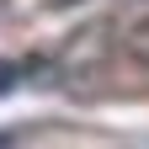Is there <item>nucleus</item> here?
<instances>
[{
  "label": "nucleus",
  "instance_id": "f257e3e1",
  "mask_svg": "<svg viewBox=\"0 0 149 149\" xmlns=\"http://www.w3.org/2000/svg\"><path fill=\"white\" fill-rule=\"evenodd\" d=\"M107 27H85V32H74L69 43H64V53L53 59V69L64 74V80H80V74H96L101 64H107Z\"/></svg>",
  "mask_w": 149,
  "mask_h": 149
},
{
  "label": "nucleus",
  "instance_id": "20e7f679",
  "mask_svg": "<svg viewBox=\"0 0 149 149\" xmlns=\"http://www.w3.org/2000/svg\"><path fill=\"white\" fill-rule=\"evenodd\" d=\"M48 6H53V11H64V6H74V0H48Z\"/></svg>",
  "mask_w": 149,
  "mask_h": 149
},
{
  "label": "nucleus",
  "instance_id": "f03ea898",
  "mask_svg": "<svg viewBox=\"0 0 149 149\" xmlns=\"http://www.w3.org/2000/svg\"><path fill=\"white\" fill-rule=\"evenodd\" d=\"M123 53H128L133 64H144V69H149V22H133V27H128V37H123Z\"/></svg>",
  "mask_w": 149,
  "mask_h": 149
},
{
  "label": "nucleus",
  "instance_id": "39448f33",
  "mask_svg": "<svg viewBox=\"0 0 149 149\" xmlns=\"http://www.w3.org/2000/svg\"><path fill=\"white\" fill-rule=\"evenodd\" d=\"M0 149H11V139H6V133H0Z\"/></svg>",
  "mask_w": 149,
  "mask_h": 149
},
{
  "label": "nucleus",
  "instance_id": "7ed1b4c3",
  "mask_svg": "<svg viewBox=\"0 0 149 149\" xmlns=\"http://www.w3.org/2000/svg\"><path fill=\"white\" fill-rule=\"evenodd\" d=\"M22 74H27V64H16V59H0V101H6L11 91L22 85Z\"/></svg>",
  "mask_w": 149,
  "mask_h": 149
}]
</instances>
